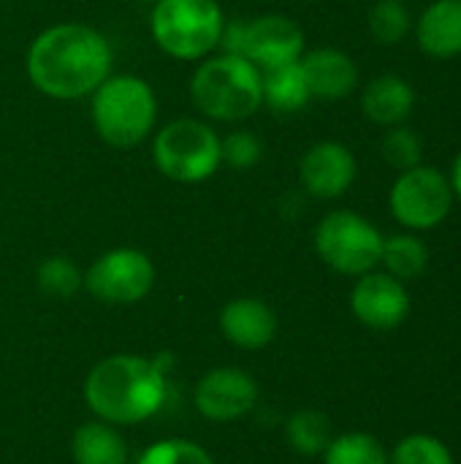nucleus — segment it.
Returning <instances> with one entry per match:
<instances>
[{"instance_id": "393cba45", "label": "nucleus", "mask_w": 461, "mask_h": 464, "mask_svg": "<svg viewBox=\"0 0 461 464\" xmlns=\"http://www.w3.org/2000/svg\"><path fill=\"white\" fill-rule=\"evenodd\" d=\"M389 464H456V459L446 446V440L427 432H416L402 438L391 449Z\"/></svg>"}, {"instance_id": "1a4fd4ad", "label": "nucleus", "mask_w": 461, "mask_h": 464, "mask_svg": "<svg viewBox=\"0 0 461 464\" xmlns=\"http://www.w3.org/2000/svg\"><path fill=\"white\" fill-rule=\"evenodd\" d=\"M454 190L448 174L435 166H416L399 171L389 193V209L408 231H432L454 209Z\"/></svg>"}, {"instance_id": "2eb2a0df", "label": "nucleus", "mask_w": 461, "mask_h": 464, "mask_svg": "<svg viewBox=\"0 0 461 464\" xmlns=\"http://www.w3.org/2000/svg\"><path fill=\"white\" fill-rule=\"evenodd\" d=\"M220 332L242 351H261L277 337V315L264 299H231L220 313Z\"/></svg>"}, {"instance_id": "4468645a", "label": "nucleus", "mask_w": 461, "mask_h": 464, "mask_svg": "<svg viewBox=\"0 0 461 464\" xmlns=\"http://www.w3.org/2000/svg\"><path fill=\"white\" fill-rule=\"evenodd\" d=\"M304 79L310 84L312 98L340 101L356 92L359 87V65L356 60L334 46H318L302 54L299 60Z\"/></svg>"}, {"instance_id": "f8f14e48", "label": "nucleus", "mask_w": 461, "mask_h": 464, "mask_svg": "<svg viewBox=\"0 0 461 464\" xmlns=\"http://www.w3.org/2000/svg\"><path fill=\"white\" fill-rule=\"evenodd\" d=\"M351 310L359 324L389 332L408 321L410 315V294L402 280L391 277L389 272H367L356 277L351 291Z\"/></svg>"}, {"instance_id": "6ab92c4d", "label": "nucleus", "mask_w": 461, "mask_h": 464, "mask_svg": "<svg viewBox=\"0 0 461 464\" xmlns=\"http://www.w3.org/2000/svg\"><path fill=\"white\" fill-rule=\"evenodd\" d=\"M71 454L76 464H128V446L117 427L95 419L73 432Z\"/></svg>"}, {"instance_id": "f03ea898", "label": "nucleus", "mask_w": 461, "mask_h": 464, "mask_svg": "<svg viewBox=\"0 0 461 464\" xmlns=\"http://www.w3.org/2000/svg\"><path fill=\"white\" fill-rule=\"evenodd\" d=\"M166 372L160 362L114 353L101 359L84 381V402L95 419L111 427H133L152 419L166 402Z\"/></svg>"}, {"instance_id": "a878e982", "label": "nucleus", "mask_w": 461, "mask_h": 464, "mask_svg": "<svg viewBox=\"0 0 461 464\" xmlns=\"http://www.w3.org/2000/svg\"><path fill=\"white\" fill-rule=\"evenodd\" d=\"M380 155L383 160L397 169V171H408V169H416L421 166V155H424V141L421 136L408 128L405 122L402 125H394L383 133V141H380Z\"/></svg>"}, {"instance_id": "bb28decb", "label": "nucleus", "mask_w": 461, "mask_h": 464, "mask_svg": "<svg viewBox=\"0 0 461 464\" xmlns=\"http://www.w3.org/2000/svg\"><path fill=\"white\" fill-rule=\"evenodd\" d=\"M136 464H215L212 454L185 438H168L152 443Z\"/></svg>"}, {"instance_id": "9d476101", "label": "nucleus", "mask_w": 461, "mask_h": 464, "mask_svg": "<svg viewBox=\"0 0 461 464\" xmlns=\"http://www.w3.org/2000/svg\"><path fill=\"white\" fill-rule=\"evenodd\" d=\"M155 285V264L144 250L114 247L98 256L84 272V288L103 304H136Z\"/></svg>"}, {"instance_id": "c85d7f7f", "label": "nucleus", "mask_w": 461, "mask_h": 464, "mask_svg": "<svg viewBox=\"0 0 461 464\" xmlns=\"http://www.w3.org/2000/svg\"><path fill=\"white\" fill-rule=\"evenodd\" d=\"M448 182H451L454 196L461 198V152L456 155V160H454V169H451V174H448Z\"/></svg>"}, {"instance_id": "cd10ccee", "label": "nucleus", "mask_w": 461, "mask_h": 464, "mask_svg": "<svg viewBox=\"0 0 461 464\" xmlns=\"http://www.w3.org/2000/svg\"><path fill=\"white\" fill-rule=\"evenodd\" d=\"M220 155H223V166H231L236 171H250L261 163L264 144L253 130L239 128L220 136Z\"/></svg>"}, {"instance_id": "0eeeda50", "label": "nucleus", "mask_w": 461, "mask_h": 464, "mask_svg": "<svg viewBox=\"0 0 461 464\" xmlns=\"http://www.w3.org/2000/svg\"><path fill=\"white\" fill-rule=\"evenodd\" d=\"M220 49L250 60L255 68H277L302 60L307 52L304 30L285 14H261L253 19H226Z\"/></svg>"}, {"instance_id": "6e6552de", "label": "nucleus", "mask_w": 461, "mask_h": 464, "mask_svg": "<svg viewBox=\"0 0 461 464\" xmlns=\"http://www.w3.org/2000/svg\"><path fill=\"white\" fill-rule=\"evenodd\" d=\"M312 239L315 253L329 269L345 277H361L380 266L386 237L364 215L353 209H334L321 218Z\"/></svg>"}, {"instance_id": "4be33fe9", "label": "nucleus", "mask_w": 461, "mask_h": 464, "mask_svg": "<svg viewBox=\"0 0 461 464\" xmlns=\"http://www.w3.org/2000/svg\"><path fill=\"white\" fill-rule=\"evenodd\" d=\"M323 464H389V451L367 432H345L331 438L323 451Z\"/></svg>"}, {"instance_id": "ddd939ff", "label": "nucleus", "mask_w": 461, "mask_h": 464, "mask_svg": "<svg viewBox=\"0 0 461 464\" xmlns=\"http://www.w3.org/2000/svg\"><path fill=\"white\" fill-rule=\"evenodd\" d=\"M356 155L342 141H318L299 160V182L302 190L318 201H334L351 190L356 182Z\"/></svg>"}, {"instance_id": "39448f33", "label": "nucleus", "mask_w": 461, "mask_h": 464, "mask_svg": "<svg viewBox=\"0 0 461 464\" xmlns=\"http://www.w3.org/2000/svg\"><path fill=\"white\" fill-rule=\"evenodd\" d=\"M226 14L217 0H158L149 14L155 44L174 60L198 63L220 46Z\"/></svg>"}, {"instance_id": "f257e3e1", "label": "nucleus", "mask_w": 461, "mask_h": 464, "mask_svg": "<svg viewBox=\"0 0 461 464\" xmlns=\"http://www.w3.org/2000/svg\"><path fill=\"white\" fill-rule=\"evenodd\" d=\"M114 49L109 38L84 22H57L27 46L24 71L30 84L54 101L90 98L111 73Z\"/></svg>"}, {"instance_id": "7ed1b4c3", "label": "nucleus", "mask_w": 461, "mask_h": 464, "mask_svg": "<svg viewBox=\"0 0 461 464\" xmlns=\"http://www.w3.org/2000/svg\"><path fill=\"white\" fill-rule=\"evenodd\" d=\"M90 120L109 147H139L155 133L158 95L152 84L136 73H109L90 95Z\"/></svg>"}, {"instance_id": "5701e85b", "label": "nucleus", "mask_w": 461, "mask_h": 464, "mask_svg": "<svg viewBox=\"0 0 461 464\" xmlns=\"http://www.w3.org/2000/svg\"><path fill=\"white\" fill-rule=\"evenodd\" d=\"M35 283L52 299H71L84 288V272L65 256H49L38 264Z\"/></svg>"}, {"instance_id": "f3484780", "label": "nucleus", "mask_w": 461, "mask_h": 464, "mask_svg": "<svg viewBox=\"0 0 461 464\" xmlns=\"http://www.w3.org/2000/svg\"><path fill=\"white\" fill-rule=\"evenodd\" d=\"M421 52L451 60L461 54V0H435L416 22Z\"/></svg>"}, {"instance_id": "423d86ee", "label": "nucleus", "mask_w": 461, "mask_h": 464, "mask_svg": "<svg viewBox=\"0 0 461 464\" xmlns=\"http://www.w3.org/2000/svg\"><path fill=\"white\" fill-rule=\"evenodd\" d=\"M155 169L179 185H201L212 179L220 166V133L196 117H179L152 136Z\"/></svg>"}, {"instance_id": "a211bd4d", "label": "nucleus", "mask_w": 461, "mask_h": 464, "mask_svg": "<svg viewBox=\"0 0 461 464\" xmlns=\"http://www.w3.org/2000/svg\"><path fill=\"white\" fill-rule=\"evenodd\" d=\"M261 82H264V106H269L274 114H296L312 101L299 60L261 71Z\"/></svg>"}, {"instance_id": "20e7f679", "label": "nucleus", "mask_w": 461, "mask_h": 464, "mask_svg": "<svg viewBox=\"0 0 461 464\" xmlns=\"http://www.w3.org/2000/svg\"><path fill=\"white\" fill-rule=\"evenodd\" d=\"M190 101L215 122H242L264 106L261 68L236 54H209L190 76Z\"/></svg>"}, {"instance_id": "9b49d317", "label": "nucleus", "mask_w": 461, "mask_h": 464, "mask_svg": "<svg viewBox=\"0 0 461 464\" xmlns=\"http://www.w3.org/2000/svg\"><path fill=\"white\" fill-rule=\"evenodd\" d=\"M258 383L250 372L239 367H217L198 381L193 402L204 419L228 424L247 416L258 405Z\"/></svg>"}, {"instance_id": "412c9836", "label": "nucleus", "mask_w": 461, "mask_h": 464, "mask_svg": "<svg viewBox=\"0 0 461 464\" xmlns=\"http://www.w3.org/2000/svg\"><path fill=\"white\" fill-rule=\"evenodd\" d=\"M291 449L302 457H318L331 443V421L321 411H299L285 424Z\"/></svg>"}, {"instance_id": "b1692460", "label": "nucleus", "mask_w": 461, "mask_h": 464, "mask_svg": "<svg viewBox=\"0 0 461 464\" xmlns=\"http://www.w3.org/2000/svg\"><path fill=\"white\" fill-rule=\"evenodd\" d=\"M370 33L380 46H397L413 30V16L405 0H378L370 8Z\"/></svg>"}, {"instance_id": "aec40b11", "label": "nucleus", "mask_w": 461, "mask_h": 464, "mask_svg": "<svg viewBox=\"0 0 461 464\" xmlns=\"http://www.w3.org/2000/svg\"><path fill=\"white\" fill-rule=\"evenodd\" d=\"M380 266L391 277L410 283L418 280L429 269V247L424 239L416 237V231L394 234L383 239V253H380Z\"/></svg>"}, {"instance_id": "c756f323", "label": "nucleus", "mask_w": 461, "mask_h": 464, "mask_svg": "<svg viewBox=\"0 0 461 464\" xmlns=\"http://www.w3.org/2000/svg\"><path fill=\"white\" fill-rule=\"evenodd\" d=\"M147 3H158V0H147Z\"/></svg>"}, {"instance_id": "dca6fc26", "label": "nucleus", "mask_w": 461, "mask_h": 464, "mask_svg": "<svg viewBox=\"0 0 461 464\" xmlns=\"http://www.w3.org/2000/svg\"><path fill=\"white\" fill-rule=\"evenodd\" d=\"M416 109V90L408 79L397 73H383L372 79L361 92V111L370 122L380 128L402 125Z\"/></svg>"}]
</instances>
